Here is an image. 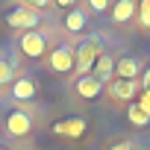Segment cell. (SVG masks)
Here are the masks:
<instances>
[{
  "mask_svg": "<svg viewBox=\"0 0 150 150\" xmlns=\"http://www.w3.org/2000/svg\"><path fill=\"white\" fill-rule=\"evenodd\" d=\"M106 91L118 103H135V97L141 94V86H138V80L135 83H129V80H112V83H106Z\"/></svg>",
  "mask_w": 150,
  "mask_h": 150,
  "instance_id": "cell-7",
  "label": "cell"
},
{
  "mask_svg": "<svg viewBox=\"0 0 150 150\" xmlns=\"http://www.w3.org/2000/svg\"><path fill=\"white\" fill-rule=\"evenodd\" d=\"M91 77H94L97 83H103V86L115 80V56H112V53L103 50V53L97 56V62H94V68H91Z\"/></svg>",
  "mask_w": 150,
  "mask_h": 150,
  "instance_id": "cell-10",
  "label": "cell"
},
{
  "mask_svg": "<svg viewBox=\"0 0 150 150\" xmlns=\"http://www.w3.org/2000/svg\"><path fill=\"white\" fill-rule=\"evenodd\" d=\"M15 77H18L15 62H12L9 56H3V53H0V91H3V88H9V86L15 83Z\"/></svg>",
  "mask_w": 150,
  "mask_h": 150,
  "instance_id": "cell-14",
  "label": "cell"
},
{
  "mask_svg": "<svg viewBox=\"0 0 150 150\" xmlns=\"http://www.w3.org/2000/svg\"><path fill=\"white\" fill-rule=\"evenodd\" d=\"M35 94H38V86L33 77H15V83L6 88V97L15 103H30V100H35Z\"/></svg>",
  "mask_w": 150,
  "mask_h": 150,
  "instance_id": "cell-6",
  "label": "cell"
},
{
  "mask_svg": "<svg viewBox=\"0 0 150 150\" xmlns=\"http://www.w3.org/2000/svg\"><path fill=\"white\" fill-rule=\"evenodd\" d=\"M83 9H86V12L91 9V12H97V15H100V12H106V9H109V3H106V0H88Z\"/></svg>",
  "mask_w": 150,
  "mask_h": 150,
  "instance_id": "cell-18",
  "label": "cell"
},
{
  "mask_svg": "<svg viewBox=\"0 0 150 150\" xmlns=\"http://www.w3.org/2000/svg\"><path fill=\"white\" fill-rule=\"evenodd\" d=\"M138 86H141V91H147V88H150V65L141 71V77H138Z\"/></svg>",
  "mask_w": 150,
  "mask_h": 150,
  "instance_id": "cell-19",
  "label": "cell"
},
{
  "mask_svg": "<svg viewBox=\"0 0 150 150\" xmlns=\"http://www.w3.org/2000/svg\"><path fill=\"white\" fill-rule=\"evenodd\" d=\"M127 118H129V124H132V127H147V124H150V118L141 112V106H138V103H129Z\"/></svg>",
  "mask_w": 150,
  "mask_h": 150,
  "instance_id": "cell-15",
  "label": "cell"
},
{
  "mask_svg": "<svg viewBox=\"0 0 150 150\" xmlns=\"http://www.w3.org/2000/svg\"><path fill=\"white\" fill-rule=\"evenodd\" d=\"M3 21L12 27V30H21V33H30V30H41V15L35 9H30L24 0L21 3H12L3 15Z\"/></svg>",
  "mask_w": 150,
  "mask_h": 150,
  "instance_id": "cell-5",
  "label": "cell"
},
{
  "mask_svg": "<svg viewBox=\"0 0 150 150\" xmlns=\"http://www.w3.org/2000/svg\"><path fill=\"white\" fill-rule=\"evenodd\" d=\"M56 135H68V138H77L86 132V118H68V121H59L53 127Z\"/></svg>",
  "mask_w": 150,
  "mask_h": 150,
  "instance_id": "cell-13",
  "label": "cell"
},
{
  "mask_svg": "<svg viewBox=\"0 0 150 150\" xmlns=\"http://www.w3.org/2000/svg\"><path fill=\"white\" fill-rule=\"evenodd\" d=\"M112 150H132V144H129V141H121V144H115Z\"/></svg>",
  "mask_w": 150,
  "mask_h": 150,
  "instance_id": "cell-20",
  "label": "cell"
},
{
  "mask_svg": "<svg viewBox=\"0 0 150 150\" xmlns=\"http://www.w3.org/2000/svg\"><path fill=\"white\" fill-rule=\"evenodd\" d=\"M135 21L141 30H150V0H141L135 6Z\"/></svg>",
  "mask_w": 150,
  "mask_h": 150,
  "instance_id": "cell-16",
  "label": "cell"
},
{
  "mask_svg": "<svg viewBox=\"0 0 150 150\" xmlns=\"http://www.w3.org/2000/svg\"><path fill=\"white\" fill-rule=\"evenodd\" d=\"M74 91H77L83 100H97L103 94V83H97L91 74L88 77H77V83H74Z\"/></svg>",
  "mask_w": 150,
  "mask_h": 150,
  "instance_id": "cell-11",
  "label": "cell"
},
{
  "mask_svg": "<svg viewBox=\"0 0 150 150\" xmlns=\"http://www.w3.org/2000/svg\"><path fill=\"white\" fill-rule=\"evenodd\" d=\"M135 103H138V106H141V112L150 118V88H147V91H141V94L135 97Z\"/></svg>",
  "mask_w": 150,
  "mask_h": 150,
  "instance_id": "cell-17",
  "label": "cell"
},
{
  "mask_svg": "<svg viewBox=\"0 0 150 150\" xmlns=\"http://www.w3.org/2000/svg\"><path fill=\"white\" fill-rule=\"evenodd\" d=\"M74 50H77L74 74H77V77H88L91 68H94V62H97V56L103 53V41H100V35H88V38H83L80 44H74Z\"/></svg>",
  "mask_w": 150,
  "mask_h": 150,
  "instance_id": "cell-3",
  "label": "cell"
},
{
  "mask_svg": "<svg viewBox=\"0 0 150 150\" xmlns=\"http://www.w3.org/2000/svg\"><path fill=\"white\" fill-rule=\"evenodd\" d=\"M135 6H138V3H132V0H118V3L109 9V18H112V24H115V27H124V24H129V21L135 18Z\"/></svg>",
  "mask_w": 150,
  "mask_h": 150,
  "instance_id": "cell-12",
  "label": "cell"
},
{
  "mask_svg": "<svg viewBox=\"0 0 150 150\" xmlns=\"http://www.w3.org/2000/svg\"><path fill=\"white\" fill-rule=\"evenodd\" d=\"M74 65H77V50H74V44H68V41L50 47L47 56H44V68H47L50 74H56V77L74 74Z\"/></svg>",
  "mask_w": 150,
  "mask_h": 150,
  "instance_id": "cell-2",
  "label": "cell"
},
{
  "mask_svg": "<svg viewBox=\"0 0 150 150\" xmlns=\"http://www.w3.org/2000/svg\"><path fill=\"white\" fill-rule=\"evenodd\" d=\"M0 150H9V147H3V144H0Z\"/></svg>",
  "mask_w": 150,
  "mask_h": 150,
  "instance_id": "cell-21",
  "label": "cell"
},
{
  "mask_svg": "<svg viewBox=\"0 0 150 150\" xmlns=\"http://www.w3.org/2000/svg\"><path fill=\"white\" fill-rule=\"evenodd\" d=\"M33 129H35V115L27 106H12L3 115V132L9 138H27L33 135Z\"/></svg>",
  "mask_w": 150,
  "mask_h": 150,
  "instance_id": "cell-1",
  "label": "cell"
},
{
  "mask_svg": "<svg viewBox=\"0 0 150 150\" xmlns=\"http://www.w3.org/2000/svg\"><path fill=\"white\" fill-rule=\"evenodd\" d=\"M88 12L83 9V6H74V9H68L65 12V18H62V30L68 33V35H83L86 30H88Z\"/></svg>",
  "mask_w": 150,
  "mask_h": 150,
  "instance_id": "cell-8",
  "label": "cell"
},
{
  "mask_svg": "<svg viewBox=\"0 0 150 150\" xmlns=\"http://www.w3.org/2000/svg\"><path fill=\"white\" fill-rule=\"evenodd\" d=\"M15 44H18V53H21L24 59H44L47 50H50V35H47V30L41 27V30L21 33Z\"/></svg>",
  "mask_w": 150,
  "mask_h": 150,
  "instance_id": "cell-4",
  "label": "cell"
},
{
  "mask_svg": "<svg viewBox=\"0 0 150 150\" xmlns=\"http://www.w3.org/2000/svg\"><path fill=\"white\" fill-rule=\"evenodd\" d=\"M141 77V62L135 59V56H121V59H115V80H129V83H135Z\"/></svg>",
  "mask_w": 150,
  "mask_h": 150,
  "instance_id": "cell-9",
  "label": "cell"
}]
</instances>
